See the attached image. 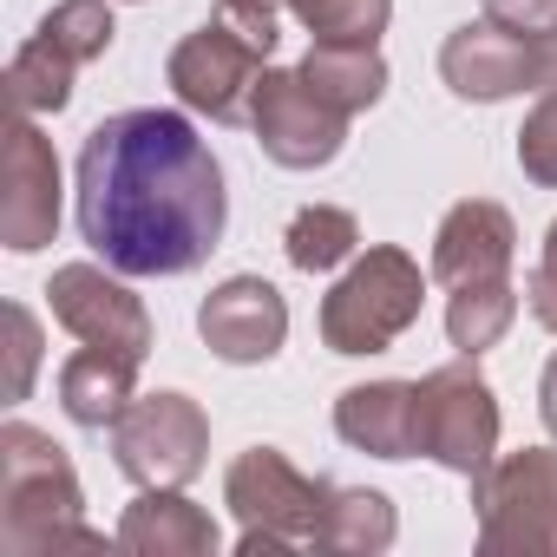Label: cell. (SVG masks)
<instances>
[{
	"mask_svg": "<svg viewBox=\"0 0 557 557\" xmlns=\"http://www.w3.org/2000/svg\"><path fill=\"white\" fill-rule=\"evenodd\" d=\"M223 164L184 112L138 106L86 132L79 236L119 275H184L223 243Z\"/></svg>",
	"mask_w": 557,
	"mask_h": 557,
	"instance_id": "cell-1",
	"label": "cell"
},
{
	"mask_svg": "<svg viewBox=\"0 0 557 557\" xmlns=\"http://www.w3.org/2000/svg\"><path fill=\"white\" fill-rule=\"evenodd\" d=\"M289 0H216V14L243 34V40H256L262 53L275 47V14H283Z\"/></svg>",
	"mask_w": 557,
	"mask_h": 557,
	"instance_id": "cell-26",
	"label": "cell"
},
{
	"mask_svg": "<svg viewBox=\"0 0 557 557\" xmlns=\"http://www.w3.org/2000/svg\"><path fill=\"white\" fill-rule=\"evenodd\" d=\"M296 21L315 34V47H381L394 0H289Z\"/></svg>",
	"mask_w": 557,
	"mask_h": 557,
	"instance_id": "cell-19",
	"label": "cell"
},
{
	"mask_svg": "<svg viewBox=\"0 0 557 557\" xmlns=\"http://www.w3.org/2000/svg\"><path fill=\"white\" fill-rule=\"evenodd\" d=\"M485 21H498V27H511V34L544 40V34L557 27V0H485Z\"/></svg>",
	"mask_w": 557,
	"mask_h": 557,
	"instance_id": "cell-27",
	"label": "cell"
},
{
	"mask_svg": "<svg viewBox=\"0 0 557 557\" xmlns=\"http://www.w3.org/2000/svg\"><path fill=\"white\" fill-rule=\"evenodd\" d=\"M262 47L256 40H243L223 14L216 21H203L197 34H184L177 40V53H171V86H177V99L190 106V112H210L216 125H236V119H249V106H256V86H262Z\"/></svg>",
	"mask_w": 557,
	"mask_h": 557,
	"instance_id": "cell-5",
	"label": "cell"
},
{
	"mask_svg": "<svg viewBox=\"0 0 557 557\" xmlns=\"http://www.w3.org/2000/svg\"><path fill=\"white\" fill-rule=\"evenodd\" d=\"M40 40L60 47L73 66H92L112 47V8L106 0H60V8L40 21Z\"/></svg>",
	"mask_w": 557,
	"mask_h": 557,
	"instance_id": "cell-24",
	"label": "cell"
},
{
	"mask_svg": "<svg viewBox=\"0 0 557 557\" xmlns=\"http://www.w3.org/2000/svg\"><path fill=\"white\" fill-rule=\"evenodd\" d=\"M492 446H498V407H492V387L453 361V368H433L420 381V453L466 472L472 485L492 472Z\"/></svg>",
	"mask_w": 557,
	"mask_h": 557,
	"instance_id": "cell-6",
	"label": "cell"
},
{
	"mask_svg": "<svg viewBox=\"0 0 557 557\" xmlns=\"http://www.w3.org/2000/svg\"><path fill=\"white\" fill-rule=\"evenodd\" d=\"M544 269L557 275V223H550V236H544Z\"/></svg>",
	"mask_w": 557,
	"mask_h": 557,
	"instance_id": "cell-31",
	"label": "cell"
},
{
	"mask_svg": "<svg viewBox=\"0 0 557 557\" xmlns=\"http://www.w3.org/2000/svg\"><path fill=\"white\" fill-rule=\"evenodd\" d=\"M0 243L14 256H34L53 243L60 230V158L47 145V132L21 112V125L8 132V164H0Z\"/></svg>",
	"mask_w": 557,
	"mask_h": 557,
	"instance_id": "cell-12",
	"label": "cell"
},
{
	"mask_svg": "<svg viewBox=\"0 0 557 557\" xmlns=\"http://www.w3.org/2000/svg\"><path fill=\"white\" fill-rule=\"evenodd\" d=\"M524 309H531V315H537V322H544V329L557 335V275H550L544 262H537V269L524 275Z\"/></svg>",
	"mask_w": 557,
	"mask_h": 557,
	"instance_id": "cell-29",
	"label": "cell"
},
{
	"mask_svg": "<svg viewBox=\"0 0 557 557\" xmlns=\"http://www.w3.org/2000/svg\"><path fill=\"white\" fill-rule=\"evenodd\" d=\"M132 387H138V361L112 355V348H79L60 368V407L79 426H119V413L138 400Z\"/></svg>",
	"mask_w": 557,
	"mask_h": 557,
	"instance_id": "cell-16",
	"label": "cell"
},
{
	"mask_svg": "<svg viewBox=\"0 0 557 557\" xmlns=\"http://www.w3.org/2000/svg\"><path fill=\"white\" fill-rule=\"evenodd\" d=\"M544 60H550V86H557V27L544 34Z\"/></svg>",
	"mask_w": 557,
	"mask_h": 557,
	"instance_id": "cell-32",
	"label": "cell"
},
{
	"mask_svg": "<svg viewBox=\"0 0 557 557\" xmlns=\"http://www.w3.org/2000/svg\"><path fill=\"white\" fill-rule=\"evenodd\" d=\"M53 322L66 335H79L86 348H112V355H132L145 361L151 355V315L145 302L119 283V269H92V262H66L53 269Z\"/></svg>",
	"mask_w": 557,
	"mask_h": 557,
	"instance_id": "cell-10",
	"label": "cell"
},
{
	"mask_svg": "<svg viewBox=\"0 0 557 557\" xmlns=\"http://www.w3.org/2000/svg\"><path fill=\"white\" fill-rule=\"evenodd\" d=\"M249 125H256V145L283 164V171H315L348 138V119L329 99H315V86L302 73H262L256 106H249Z\"/></svg>",
	"mask_w": 557,
	"mask_h": 557,
	"instance_id": "cell-9",
	"label": "cell"
},
{
	"mask_svg": "<svg viewBox=\"0 0 557 557\" xmlns=\"http://www.w3.org/2000/svg\"><path fill=\"white\" fill-rule=\"evenodd\" d=\"M283 243H289L296 269L322 275V269H335V262H348L361 249V223L348 210H335V203H309V210H296V223H289Z\"/></svg>",
	"mask_w": 557,
	"mask_h": 557,
	"instance_id": "cell-21",
	"label": "cell"
},
{
	"mask_svg": "<svg viewBox=\"0 0 557 557\" xmlns=\"http://www.w3.org/2000/svg\"><path fill=\"white\" fill-rule=\"evenodd\" d=\"M440 79L459 99H511V92L550 86V60H544V40L511 34L498 21H479L440 47Z\"/></svg>",
	"mask_w": 557,
	"mask_h": 557,
	"instance_id": "cell-11",
	"label": "cell"
},
{
	"mask_svg": "<svg viewBox=\"0 0 557 557\" xmlns=\"http://www.w3.org/2000/svg\"><path fill=\"white\" fill-rule=\"evenodd\" d=\"M511 216L485 197L453 203L440 236H433V275L446 289H479V283H511Z\"/></svg>",
	"mask_w": 557,
	"mask_h": 557,
	"instance_id": "cell-14",
	"label": "cell"
},
{
	"mask_svg": "<svg viewBox=\"0 0 557 557\" xmlns=\"http://www.w3.org/2000/svg\"><path fill=\"white\" fill-rule=\"evenodd\" d=\"M537 400H544V426L557 433V355H550V368H544V387H537Z\"/></svg>",
	"mask_w": 557,
	"mask_h": 557,
	"instance_id": "cell-30",
	"label": "cell"
},
{
	"mask_svg": "<svg viewBox=\"0 0 557 557\" xmlns=\"http://www.w3.org/2000/svg\"><path fill=\"white\" fill-rule=\"evenodd\" d=\"M203 446H210V420L184 394H145L112 426L119 472L138 479V485H184V479H197L203 472Z\"/></svg>",
	"mask_w": 557,
	"mask_h": 557,
	"instance_id": "cell-7",
	"label": "cell"
},
{
	"mask_svg": "<svg viewBox=\"0 0 557 557\" xmlns=\"http://www.w3.org/2000/svg\"><path fill=\"white\" fill-rule=\"evenodd\" d=\"M119 544L125 550H216V524L190 505V498H177V485H145V498L125 511V524H119Z\"/></svg>",
	"mask_w": 557,
	"mask_h": 557,
	"instance_id": "cell-17",
	"label": "cell"
},
{
	"mask_svg": "<svg viewBox=\"0 0 557 557\" xmlns=\"http://www.w3.org/2000/svg\"><path fill=\"white\" fill-rule=\"evenodd\" d=\"M518 164H524L531 184H550L557 190V86L531 106V119L518 132Z\"/></svg>",
	"mask_w": 557,
	"mask_h": 557,
	"instance_id": "cell-25",
	"label": "cell"
},
{
	"mask_svg": "<svg viewBox=\"0 0 557 557\" xmlns=\"http://www.w3.org/2000/svg\"><path fill=\"white\" fill-rule=\"evenodd\" d=\"M197 329L210 342L216 361H269L275 348H283L289 335V302L275 283H262V275H230L223 289H210V302L197 309Z\"/></svg>",
	"mask_w": 557,
	"mask_h": 557,
	"instance_id": "cell-13",
	"label": "cell"
},
{
	"mask_svg": "<svg viewBox=\"0 0 557 557\" xmlns=\"http://www.w3.org/2000/svg\"><path fill=\"white\" fill-rule=\"evenodd\" d=\"M511 322H518V289H511V283L453 289V302H446V335H453V348H459V355L492 348Z\"/></svg>",
	"mask_w": 557,
	"mask_h": 557,
	"instance_id": "cell-22",
	"label": "cell"
},
{
	"mask_svg": "<svg viewBox=\"0 0 557 557\" xmlns=\"http://www.w3.org/2000/svg\"><path fill=\"white\" fill-rule=\"evenodd\" d=\"M296 73H302V79L315 86V99H329L342 119L368 112V106L387 92V66H381L374 47H315Z\"/></svg>",
	"mask_w": 557,
	"mask_h": 557,
	"instance_id": "cell-18",
	"label": "cell"
},
{
	"mask_svg": "<svg viewBox=\"0 0 557 557\" xmlns=\"http://www.w3.org/2000/svg\"><path fill=\"white\" fill-rule=\"evenodd\" d=\"M329 492H335V485L296 472L275 446H249V453L230 466V479H223V498H230L236 518H243V550L315 544L322 511H329Z\"/></svg>",
	"mask_w": 557,
	"mask_h": 557,
	"instance_id": "cell-4",
	"label": "cell"
},
{
	"mask_svg": "<svg viewBox=\"0 0 557 557\" xmlns=\"http://www.w3.org/2000/svg\"><path fill=\"white\" fill-rule=\"evenodd\" d=\"M315 544H329V550H381V544H394L387 498L381 492H329V511H322Z\"/></svg>",
	"mask_w": 557,
	"mask_h": 557,
	"instance_id": "cell-23",
	"label": "cell"
},
{
	"mask_svg": "<svg viewBox=\"0 0 557 557\" xmlns=\"http://www.w3.org/2000/svg\"><path fill=\"white\" fill-rule=\"evenodd\" d=\"M73 518H79L73 459L27 420H8L0 426V544L14 557L53 550V544H99Z\"/></svg>",
	"mask_w": 557,
	"mask_h": 557,
	"instance_id": "cell-2",
	"label": "cell"
},
{
	"mask_svg": "<svg viewBox=\"0 0 557 557\" xmlns=\"http://www.w3.org/2000/svg\"><path fill=\"white\" fill-rule=\"evenodd\" d=\"M73 60L60 53V47H47L40 34L14 53V66H8V86H14V112H27V119H40V112H60L66 99H73Z\"/></svg>",
	"mask_w": 557,
	"mask_h": 557,
	"instance_id": "cell-20",
	"label": "cell"
},
{
	"mask_svg": "<svg viewBox=\"0 0 557 557\" xmlns=\"http://www.w3.org/2000/svg\"><path fill=\"white\" fill-rule=\"evenodd\" d=\"M8 335H14V381H8V394L27 400V387H34V361H40V329H34V315H27L21 302L8 309Z\"/></svg>",
	"mask_w": 557,
	"mask_h": 557,
	"instance_id": "cell-28",
	"label": "cell"
},
{
	"mask_svg": "<svg viewBox=\"0 0 557 557\" xmlns=\"http://www.w3.org/2000/svg\"><path fill=\"white\" fill-rule=\"evenodd\" d=\"M426 296V275L407 249H368L322 302V342L335 355H381L394 348Z\"/></svg>",
	"mask_w": 557,
	"mask_h": 557,
	"instance_id": "cell-3",
	"label": "cell"
},
{
	"mask_svg": "<svg viewBox=\"0 0 557 557\" xmlns=\"http://www.w3.org/2000/svg\"><path fill=\"white\" fill-rule=\"evenodd\" d=\"M335 433L374 459H413L420 453V387H407V381L348 387L335 407Z\"/></svg>",
	"mask_w": 557,
	"mask_h": 557,
	"instance_id": "cell-15",
	"label": "cell"
},
{
	"mask_svg": "<svg viewBox=\"0 0 557 557\" xmlns=\"http://www.w3.org/2000/svg\"><path fill=\"white\" fill-rule=\"evenodd\" d=\"M479 505L485 550H557V453H511L498 472L479 479Z\"/></svg>",
	"mask_w": 557,
	"mask_h": 557,
	"instance_id": "cell-8",
	"label": "cell"
}]
</instances>
